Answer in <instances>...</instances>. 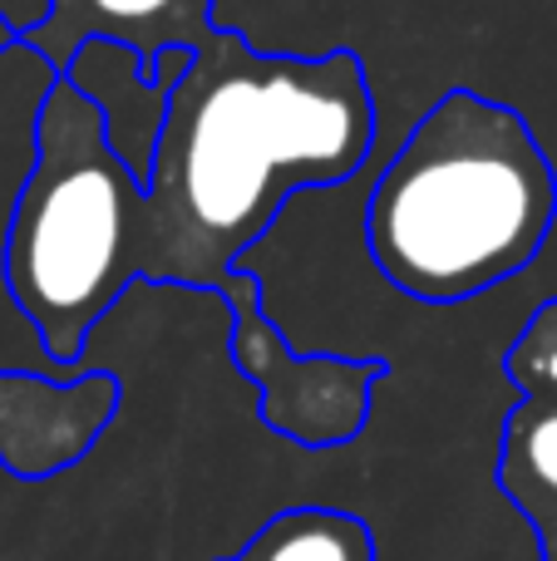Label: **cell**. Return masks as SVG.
Segmentation results:
<instances>
[{
  "instance_id": "7",
  "label": "cell",
  "mask_w": 557,
  "mask_h": 561,
  "mask_svg": "<svg viewBox=\"0 0 557 561\" xmlns=\"http://www.w3.org/2000/svg\"><path fill=\"white\" fill-rule=\"evenodd\" d=\"M217 25L213 0H45V15L20 30L55 69L75 55L84 39H114L134 49L138 65L154 75V59L168 45L193 49Z\"/></svg>"
},
{
  "instance_id": "3",
  "label": "cell",
  "mask_w": 557,
  "mask_h": 561,
  "mask_svg": "<svg viewBox=\"0 0 557 561\" xmlns=\"http://www.w3.org/2000/svg\"><path fill=\"white\" fill-rule=\"evenodd\" d=\"M138 193L144 183L109 148L94 99L55 75L10 207L5 290L69 379L84 375L94 330L138 286Z\"/></svg>"
},
{
  "instance_id": "4",
  "label": "cell",
  "mask_w": 557,
  "mask_h": 561,
  "mask_svg": "<svg viewBox=\"0 0 557 561\" xmlns=\"http://www.w3.org/2000/svg\"><path fill=\"white\" fill-rule=\"evenodd\" d=\"M227 306V350L242 379L257 385L262 424L286 444L321 454L345 448L371 424V399L390 379L385 359L351 355H296L276 320L266 316L262 286L247 266H237L223 286Z\"/></svg>"
},
{
  "instance_id": "9",
  "label": "cell",
  "mask_w": 557,
  "mask_h": 561,
  "mask_svg": "<svg viewBox=\"0 0 557 561\" xmlns=\"http://www.w3.org/2000/svg\"><path fill=\"white\" fill-rule=\"evenodd\" d=\"M217 561H380L375 557L371 523L341 507H286V513L266 517L232 557Z\"/></svg>"
},
{
  "instance_id": "8",
  "label": "cell",
  "mask_w": 557,
  "mask_h": 561,
  "mask_svg": "<svg viewBox=\"0 0 557 561\" xmlns=\"http://www.w3.org/2000/svg\"><path fill=\"white\" fill-rule=\"evenodd\" d=\"M499 493L519 507L533 537L557 533V409L513 404L499 434V463H493Z\"/></svg>"
},
{
  "instance_id": "12",
  "label": "cell",
  "mask_w": 557,
  "mask_h": 561,
  "mask_svg": "<svg viewBox=\"0 0 557 561\" xmlns=\"http://www.w3.org/2000/svg\"><path fill=\"white\" fill-rule=\"evenodd\" d=\"M15 35H20V30H15V25H10V20H5V15H0V45H5V39H15Z\"/></svg>"
},
{
  "instance_id": "2",
  "label": "cell",
  "mask_w": 557,
  "mask_h": 561,
  "mask_svg": "<svg viewBox=\"0 0 557 561\" xmlns=\"http://www.w3.org/2000/svg\"><path fill=\"white\" fill-rule=\"evenodd\" d=\"M557 173L519 108L450 89L385 158L365 197V247L395 290L459 306L538 262Z\"/></svg>"
},
{
  "instance_id": "5",
  "label": "cell",
  "mask_w": 557,
  "mask_h": 561,
  "mask_svg": "<svg viewBox=\"0 0 557 561\" xmlns=\"http://www.w3.org/2000/svg\"><path fill=\"white\" fill-rule=\"evenodd\" d=\"M118 399L114 375L45 379L35 369H0V468L20 483L65 473L104 438Z\"/></svg>"
},
{
  "instance_id": "6",
  "label": "cell",
  "mask_w": 557,
  "mask_h": 561,
  "mask_svg": "<svg viewBox=\"0 0 557 561\" xmlns=\"http://www.w3.org/2000/svg\"><path fill=\"white\" fill-rule=\"evenodd\" d=\"M187 59H193V49L168 45L154 59V75H148L134 49L114 45V39H84L59 69L79 94L94 99V108L104 114L109 148L124 158V168L138 183L148 178V158H154L158 128H163L168 94H173L178 75L187 69Z\"/></svg>"
},
{
  "instance_id": "1",
  "label": "cell",
  "mask_w": 557,
  "mask_h": 561,
  "mask_svg": "<svg viewBox=\"0 0 557 561\" xmlns=\"http://www.w3.org/2000/svg\"><path fill=\"white\" fill-rule=\"evenodd\" d=\"M375 148L355 49L266 55L213 25L163 108L138 193V280L223 296L242 256L306 187H336Z\"/></svg>"
},
{
  "instance_id": "10",
  "label": "cell",
  "mask_w": 557,
  "mask_h": 561,
  "mask_svg": "<svg viewBox=\"0 0 557 561\" xmlns=\"http://www.w3.org/2000/svg\"><path fill=\"white\" fill-rule=\"evenodd\" d=\"M503 375L519 389L523 404L557 409V296L543 300V306L523 320L513 345L503 350Z\"/></svg>"
},
{
  "instance_id": "11",
  "label": "cell",
  "mask_w": 557,
  "mask_h": 561,
  "mask_svg": "<svg viewBox=\"0 0 557 561\" xmlns=\"http://www.w3.org/2000/svg\"><path fill=\"white\" fill-rule=\"evenodd\" d=\"M538 557L543 561H557V533H543L538 537Z\"/></svg>"
}]
</instances>
